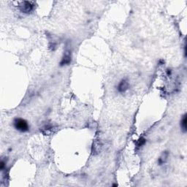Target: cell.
I'll return each mask as SVG.
<instances>
[{
  "mask_svg": "<svg viewBox=\"0 0 187 187\" xmlns=\"http://www.w3.org/2000/svg\"><path fill=\"white\" fill-rule=\"evenodd\" d=\"M14 126L17 130L21 132H25L29 131V124L27 121L23 119H16L14 120Z\"/></svg>",
  "mask_w": 187,
  "mask_h": 187,
  "instance_id": "6da1fadb",
  "label": "cell"
},
{
  "mask_svg": "<svg viewBox=\"0 0 187 187\" xmlns=\"http://www.w3.org/2000/svg\"><path fill=\"white\" fill-rule=\"evenodd\" d=\"M35 6V3L31 1H21L19 5V9L22 13H29L34 10Z\"/></svg>",
  "mask_w": 187,
  "mask_h": 187,
  "instance_id": "7a4b0ae2",
  "label": "cell"
},
{
  "mask_svg": "<svg viewBox=\"0 0 187 187\" xmlns=\"http://www.w3.org/2000/svg\"><path fill=\"white\" fill-rule=\"evenodd\" d=\"M71 52H70V51H65V53H64V56L62 57L61 62H60V65H68V64L71 62Z\"/></svg>",
  "mask_w": 187,
  "mask_h": 187,
  "instance_id": "3957f363",
  "label": "cell"
},
{
  "mask_svg": "<svg viewBox=\"0 0 187 187\" xmlns=\"http://www.w3.org/2000/svg\"><path fill=\"white\" fill-rule=\"evenodd\" d=\"M129 83L126 80L123 79V80H121V82L119 83V86H118L117 89L120 93H124L126 91H127V89H129Z\"/></svg>",
  "mask_w": 187,
  "mask_h": 187,
  "instance_id": "277c9868",
  "label": "cell"
},
{
  "mask_svg": "<svg viewBox=\"0 0 187 187\" xmlns=\"http://www.w3.org/2000/svg\"><path fill=\"white\" fill-rule=\"evenodd\" d=\"M54 126H52L51 125H47V126H44V127L42 128V132L43 134H45V135H50L51 134L54 133Z\"/></svg>",
  "mask_w": 187,
  "mask_h": 187,
  "instance_id": "5b68a950",
  "label": "cell"
},
{
  "mask_svg": "<svg viewBox=\"0 0 187 187\" xmlns=\"http://www.w3.org/2000/svg\"><path fill=\"white\" fill-rule=\"evenodd\" d=\"M186 114H185L184 116H183V118H182L181 121V129L183 130V132H186V130H187V124H186V122H187V120H186Z\"/></svg>",
  "mask_w": 187,
  "mask_h": 187,
  "instance_id": "8992f818",
  "label": "cell"
},
{
  "mask_svg": "<svg viewBox=\"0 0 187 187\" xmlns=\"http://www.w3.org/2000/svg\"><path fill=\"white\" fill-rule=\"evenodd\" d=\"M100 145L99 143H94L93 144V149H92V151H93V154H95V153H99L100 151L99 148H100Z\"/></svg>",
  "mask_w": 187,
  "mask_h": 187,
  "instance_id": "52a82bcc",
  "label": "cell"
},
{
  "mask_svg": "<svg viewBox=\"0 0 187 187\" xmlns=\"http://www.w3.org/2000/svg\"><path fill=\"white\" fill-rule=\"evenodd\" d=\"M145 140L144 139V138H141L139 140H138V146H142L143 145H144V144H145Z\"/></svg>",
  "mask_w": 187,
  "mask_h": 187,
  "instance_id": "ba28073f",
  "label": "cell"
}]
</instances>
